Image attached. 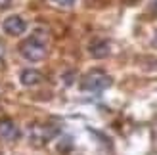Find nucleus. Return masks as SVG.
I'll return each mask as SVG.
<instances>
[{"label":"nucleus","mask_w":157,"mask_h":155,"mask_svg":"<svg viewBox=\"0 0 157 155\" xmlns=\"http://www.w3.org/2000/svg\"><path fill=\"white\" fill-rule=\"evenodd\" d=\"M109 86H111V77L101 69H92L81 81V88L84 92H104Z\"/></svg>","instance_id":"f03ea898"},{"label":"nucleus","mask_w":157,"mask_h":155,"mask_svg":"<svg viewBox=\"0 0 157 155\" xmlns=\"http://www.w3.org/2000/svg\"><path fill=\"white\" fill-rule=\"evenodd\" d=\"M19 138V128L15 127V123L12 119H0V140L4 142H13Z\"/></svg>","instance_id":"39448f33"},{"label":"nucleus","mask_w":157,"mask_h":155,"mask_svg":"<svg viewBox=\"0 0 157 155\" xmlns=\"http://www.w3.org/2000/svg\"><path fill=\"white\" fill-rule=\"evenodd\" d=\"M50 2L54 6H58V8H65V10H67V8H73L75 6L77 0H50Z\"/></svg>","instance_id":"6e6552de"},{"label":"nucleus","mask_w":157,"mask_h":155,"mask_svg":"<svg viewBox=\"0 0 157 155\" xmlns=\"http://www.w3.org/2000/svg\"><path fill=\"white\" fill-rule=\"evenodd\" d=\"M10 4H12V0H0V10H6Z\"/></svg>","instance_id":"1a4fd4ad"},{"label":"nucleus","mask_w":157,"mask_h":155,"mask_svg":"<svg viewBox=\"0 0 157 155\" xmlns=\"http://www.w3.org/2000/svg\"><path fill=\"white\" fill-rule=\"evenodd\" d=\"M109 42L107 40H96L90 44V54L94 58H107L109 56Z\"/></svg>","instance_id":"0eeeda50"},{"label":"nucleus","mask_w":157,"mask_h":155,"mask_svg":"<svg viewBox=\"0 0 157 155\" xmlns=\"http://www.w3.org/2000/svg\"><path fill=\"white\" fill-rule=\"evenodd\" d=\"M2 56H4V44L0 42V58H2Z\"/></svg>","instance_id":"f8f14e48"},{"label":"nucleus","mask_w":157,"mask_h":155,"mask_svg":"<svg viewBox=\"0 0 157 155\" xmlns=\"http://www.w3.org/2000/svg\"><path fill=\"white\" fill-rule=\"evenodd\" d=\"M2 29L4 33H8L10 36H19L27 31V21L21 15H8L2 21Z\"/></svg>","instance_id":"20e7f679"},{"label":"nucleus","mask_w":157,"mask_h":155,"mask_svg":"<svg viewBox=\"0 0 157 155\" xmlns=\"http://www.w3.org/2000/svg\"><path fill=\"white\" fill-rule=\"evenodd\" d=\"M150 10L153 13H157V0H151V4H150Z\"/></svg>","instance_id":"9d476101"},{"label":"nucleus","mask_w":157,"mask_h":155,"mask_svg":"<svg viewBox=\"0 0 157 155\" xmlns=\"http://www.w3.org/2000/svg\"><path fill=\"white\" fill-rule=\"evenodd\" d=\"M19 54L29 61H42L48 56V35L38 29L19 44Z\"/></svg>","instance_id":"f257e3e1"},{"label":"nucleus","mask_w":157,"mask_h":155,"mask_svg":"<svg viewBox=\"0 0 157 155\" xmlns=\"http://www.w3.org/2000/svg\"><path fill=\"white\" fill-rule=\"evenodd\" d=\"M19 81L23 86H35V84H40L44 81V75L36 69H25V71H21Z\"/></svg>","instance_id":"423d86ee"},{"label":"nucleus","mask_w":157,"mask_h":155,"mask_svg":"<svg viewBox=\"0 0 157 155\" xmlns=\"http://www.w3.org/2000/svg\"><path fill=\"white\" fill-rule=\"evenodd\" d=\"M151 44H153L155 48H157V31H155V35H153V40H151Z\"/></svg>","instance_id":"9b49d317"},{"label":"nucleus","mask_w":157,"mask_h":155,"mask_svg":"<svg viewBox=\"0 0 157 155\" xmlns=\"http://www.w3.org/2000/svg\"><path fill=\"white\" fill-rule=\"evenodd\" d=\"M58 132H59V127H56V125H33L29 130V138H31L33 144L44 146V144H48L52 138H56Z\"/></svg>","instance_id":"7ed1b4c3"}]
</instances>
